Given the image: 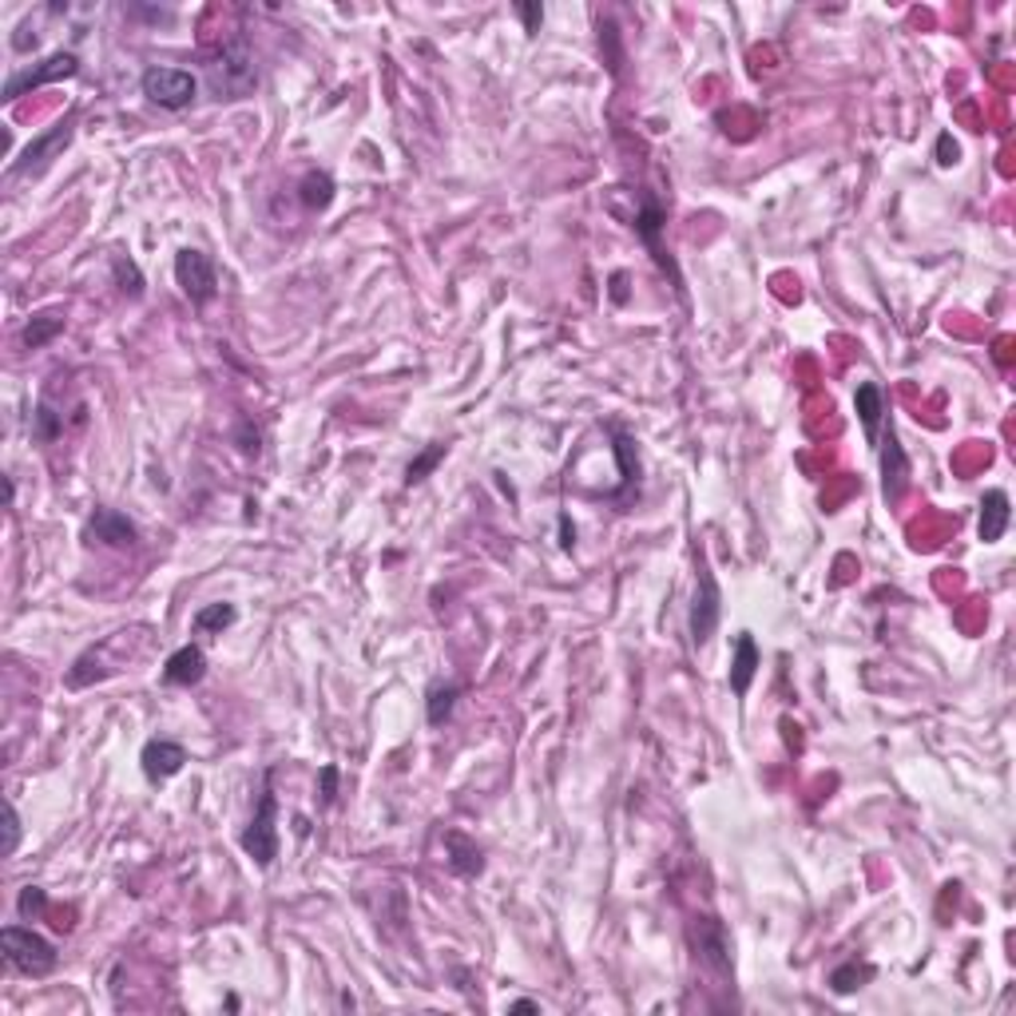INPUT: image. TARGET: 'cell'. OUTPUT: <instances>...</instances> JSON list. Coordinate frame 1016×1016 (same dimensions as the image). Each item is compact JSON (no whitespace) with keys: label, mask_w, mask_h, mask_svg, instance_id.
<instances>
[{"label":"cell","mask_w":1016,"mask_h":1016,"mask_svg":"<svg viewBox=\"0 0 1016 1016\" xmlns=\"http://www.w3.org/2000/svg\"><path fill=\"white\" fill-rule=\"evenodd\" d=\"M203 72H207L210 96L219 104L250 100L259 88V64H255V52L247 48V41H227L219 52H210Z\"/></svg>","instance_id":"cell-1"},{"label":"cell","mask_w":1016,"mask_h":1016,"mask_svg":"<svg viewBox=\"0 0 1016 1016\" xmlns=\"http://www.w3.org/2000/svg\"><path fill=\"white\" fill-rule=\"evenodd\" d=\"M274 767L262 770V790H259V802H255V818L247 822V830L239 834V846L242 854L255 862L259 869H270L274 862H279V850H282V837H279V798H274Z\"/></svg>","instance_id":"cell-2"},{"label":"cell","mask_w":1016,"mask_h":1016,"mask_svg":"<svg viewBox=\"0 0 1016 1016\" xmlns=\"http://www.w3.org/2000/svg\"><path fill=\"white\" fill-rule=\"evenodd\" d=\"M76 120H80V111L68 108L64 120H56L52 128H44L41 136H32V140L21 148V155L9 163V180H41L44 171H48L52 163L68 151L72 136H76Z\"/></svg>","instance_id":"cell-3"},{"label":"cell","mask_w":1016,"mask_h":1016,"mask_svg":"<svg viewBox=\"0 0 1016 1016\" xmlns=\"http://www.w3.org/2000/svg\"><path fill=\"white\" fill-rule=\"evenodd\" d=\"M628 227L636 230V239L644 242V250L651 255V262H656V267L671 279L675 294H683V274H679V262L671 259V250L663 247V230H668V210H663V203H659L656 195H651V191H639V203H636V210H631Z\"/></svg>","instance_id":"cell-4"},{"label":"cell","mask_w":1016,"mask_h":1016,"mask_svg":"<svg viewBox=\"0 0 1016 1016\" xmlns=\"http://www.w3.org/2000/svg\"><path fill=\"white\" fill-rule=\"evenodd\" d=\"M0 949H4L9 969H17L24 976H52L56 965H61L56 945L32 926H4L0 929Z\"/></svg>","instance_id":"cell-5"},{"label":"cell","mask_w":1016,"mask_h":1016,"mask_svg":"<svg viewBox=\"0 0 1016 1016\" xmlns=\"http://www.w3.org/2000/svg\"><path fill=\"white\" fill-rule=\"evenodd\" d=\"M688 941H691V949H695L699 965L707 969V973H715L718 981L735 985V945H731V933L718 917H711V914L691 917Z\"/></svg>","instance_id":"cell-6"},{"label":"cell","mask_w":1016,"mask_h":1016,"mask_svg":"<svg viewBox=\"0 0 1016 1016\" xmlns=\"http://www.w3.org/2000/svg\"><path fill=\"white\" fill-rule=\"evenodd\" d=\"M718 619H723V588H718L707 556L695 549V599L688 612V631L695 648H707L711 636L718 631Z\"/></svg>","instance_id":"cell-7"},{"label":"cell","mask_w":1016,"mask_h":1016,"mask_svg":"<svg viewBox=\"0 0 1016 1016\" xmlns=\"http://www.w3.org/2000/svg\"><path fill=\"white\" fill-rule=\"evenodd\" d=\"M140 91L155 108L163 111H187L199 100V80L187 68H171V64H151L140 76Z\"/></svg>","instance_id":"cell-8"},{"label":"cell","mask_w":1016,"mask_h":1016,"mask_svg":"<svg viewBox=\"0 0 1016 1016\" xmlns=\"http://www.w3.org/2000/svg\"><path fill=\"white\" fill-rule=\"evenodd\" d=\"M76 72H80V56H76V52L72 48L52 52V56H44L41 64H29V68L9 72L0 100L4 104L21 100V96H29V91H36V88H48V84H56V80H72Z\"/></svg>","instance_id":"cell-9"},{"label":"cell","mask_w":1016,"mask_h":1016,"mask_svg":"<svg viewBox=\"0 0 1016 1016\" xmlns=\"http://www.w3.org/2000/svg\"><path fill=\"white\" fill-rule=\"evenodd\" d=\"M175 282H180L183 299L191 306H210L215 294H219V270H215V259L207 250L199 247H183L175 250Z\"/></svg>","instance_id":"cell-10"},{"label":"cell","mask_w":1016,"mask_h":1016,"mask_svg":"<svg viewBox=\"0 0 1016 1016\" xmlns=\"http://www.w3.org/2000/svg\"><path fill=\"white\" fill-rule=\"evenodd\" d=\"M886 433L877 437V461H882V500L886 505H897V500L909 493V477H914V461H909L906 445L897 437L894 421L886 418Z\"/></svg>","instance_id":"cell-11"},{"label":"cell","mask_w":1016,"mask_h":1016,"mask_svg":"<svg viewBox=\"0 0 1016 1016\" xmlns=\"http://www.w3.org/2000/svg\"><path fill=\"white\" fill-rule=\"evenodd\" d=\"M84 540L104 544V549H136L140 544V525L120 508H96L88 525H84Z\"/></svg>","instance_id":"cell-12"},{"label":"cell","mask_w":1016,"mask_h":1016,"mask_svg":"<svg viewBox=\"0 0 1016 1016\" xmlns=\"http://www.w3.org/2000/svg\"><path fill=\"white\" fill-rule=\"evenodd\" d=\"M187 767V747L183 743H175V738H148L140 750V770L143 778H148L151 787H163V782H171V778L180 775V770Z\"/></svg>","instance_id":"cell-13"},{"label":"cell","mask_w":1016,"mask_h":1016,"mask_svg":"<svg viewBox=\"0 0 1016 1016\" xmlns=\"http://www.w3.org/2000/svg\"><path fill=\"white\" fill-rule=\"evenodd\" d=\"M1013 525V500L1005 488H985L981 497V512H976V540L981 544H1001Z\"/></svg>","instance_id":"cell-14"},{"label":"cell","mask_w":1016,"mask_h":1016,"mask_svg":"<svg viewBox=\"0 0 1016 1016\" xmlns=\"http://www.w3.org/2000/svg\"><path fill=\"white\" fill-rule=\"evenodd\" d=\"M163 683L167 688H199L207 679V656H203L199 644H183L163 659Z\"/></svg>","instance_id":"cell-15"},{"label":"cell","mask_w":1016,"mask_h":1016,"mask_svg":"<svg viewBox=\"0 0 1016 1016\" xmlns=\"http://www.w3.org/2000/svg\"><path fill=\"white\" fill-rule=\"evenodd\" d=\"M445 866L461 882H477L485 874V850L461 830H445Z\"/></svg>","instance_id":"cell-16"},{"label":"cell","mask_w":1016,"mask_h":1016,"mask_svg":"<svg viewBox=\"0 0 1016 1016\" xmlns=\"http://www.w3.org/2000/svg\"><path fill=\"white\" fill-rule=\"evenodd\" d=\"M758 668H763V651H758V639L750 636V631H738L735 636V648H731V695L747 699L750 683H755Z\"/></svg>","instance_id":"cell-17"},{"label":"cell","mask_w":1016,"mask_h":1016,"mask_svg":"<svg viewBox=\"0 0 1016 1016\" xmlns=\"http://www.w3.org/2000/svg\"><path fill=\"white\" fill-rule=\"evenodd\" d=\"M854 413H857V425H862V433H866V441L877 448V437H882V425H886V389L877 386V381H857L854 389Z\"/></svg>","instance_id":"cell-18"},{"label":"cell","mask_w":1016,"mask_h":1016,"mask_svg":"<svg viewBox=\"0 0 1016 1016\" xmlns=\"http://www.w3.org/2000/svg\"><path fill=\"white\" fill-rule=\"evenodd\" d=\"M334 199H338V183H334L329 171L310 167L306 175L299 180V203H302V210H310V215L329 210L334 207Z\"/></svg>","instance_id":"cell-19"},{"label":"cell","mask_w":1016,"mask_h":1016,"mask_svg":"<svg viewBox=\"0 0 1016 1016\" xmlns=\"http://www.w3.org/2000/svg\"><path fill=\"white\" fill-rule=\"evenodd\" d=\"M64 326H68V314H64V306H52V310H41V314H32L29 322H24L21 329V346L24 349H44L52 346V342L61 338Z\"/></svg>","instance_id":"cell-20"},{"label":"cell","mask_w":1016,"mask_h":1016,"mask_svg":"<svg viewBox=\"0 0 1016 1016\" xmlns=\"http://www.w3.org/2000/svg\"><path fill=\"white\" fill-rule=\"evenodd\" d=\"M461 695H465L461 683H453V679H433L429 691H425V723L429 727H445L448 718H453V711H457Z\"/></svg>","instance_id":"cell-21"},{"label":"cell","mask_w":1016,"mask_h":1016,"mask_svg":"<svg viewBox=\"0 0 1016 1016\" xmlns=\"http://www.w3.org/2000/svg\"><path fill=\"white\" fill-rule=\"evenodd\" d=\"M874 976H877V969L869 965V961H862V956H846L842 965H834L826 973V985H830V993L850 996V993H857V988H866Z\"/></svg>","instance_id":"cell-22"},{"label":"cell","mask_w":1016,"mask_h":1016,"mask_svg":"<svg viewBox=\"0 0 1016 1016\" xmlns=\"http://www.w3.org/2000/svg\"><path fill=\"white\" fill-rule=\"evenodd\" d=\"M235 624H239V608L227 604V599H219V604H203V608L191 616V628L199 631V636H223V631L235 628Z\"/></svg>","instance_id":"cell-23"},{"label":"cell","mask_w":1016,"mask_h":1016,"mask_svg":"<svg viewBox=\"0 0 1016 1016\" xmlns=\"http://www.w3.org/2000/svg\"><path fill=\"white\" fill-rule=\"evenodd\" d=\"M111 282H116V290L128 302H140L148 294V279H143V270L128 255H111Z\"/></svg>","instance_id":"cell-24"},{"label":"cell","mask_w":1016,"mask_h":1016,"mask_svg":"<svg viewBox=\"0 0 1016 1016\" xmlns=\"http://www.w3.org/2000/svg\"><path fill=\"white\" fill-rule=\"evenodd\" d=\"M445 457H448V445H445V441H429V445L421 448L418 457H413V461L406 465V488L425 485V480L433 477V468H437Z\"/></svg>","instance_id":"cell-25"},{"label":"cell","mask_w":1016,"mask_h":1016,"mask_svg":"<svg viewBox=\"0 0 1016 1016\" xmlns=\"http://www.w3.org/2000/svg\"><path fill=\"white\" fill-rule=\"evenodd\" d=\"M61 433H64V413L52 409V401H41V406L32 409V441L36 445H52Z\"/></svg>","instance_id":"cell-26"},{"label":"cell","mask_w":1016,"mask_h":1016,"mask_svg":"<svg viewBox=\"0 0 1016 1016\" xmlns=\"http://www.w3.org/2000/svg\"><path fill=\"white\" fill-rule=\"evenodd\" d=\"M44 909H48V894H44L41 886H24L21 897H17V914H21V921H41Z\"/></svg>","instance_id":"cell-27"},{"label":"cell","mask_w":1016,"mask_h":1016,"mask_svg":"<svg viewBox=\"0 0 1016 1016\" xmlns=\"http://www.w3.org/2000/svg\"><path fill=\"white\" fill-rule=\"evenodd\" d=\"M21 837H24V822H21V810H17V802H4V857H17V850H21Z\"/></svg>","instance_id":"cell-28"},{"label":"cell","mask_w":1016,"mask_h":1016,"mask_svg":"<svg viewBox=\"0 0 1016 1016\" xmlns=\"http://www.w3.org/2000/svg\"><path fill=\"white\" fill-rule=\"evenodd\" d=\"M235 445H239L242 457H259V453H262V433H259V425H255L250 418L235 421Z\"/></svg>","instance_id":"cell-29"},{"label":"cell","mask_w":1016,"mask_h":1016,"mask_svg":"<svg viewBox=\"0 0 1016 1016\" xmlns=\"http://www.w3.org/2000/svg\"><path fill=\"white\" fill-rule=\"evenodd\" d=\"M599 48H604V61H608L612 76L619 72V64H624V52H619V29L616 21H599Z\"/></svg>","instance_id":"cell-30"},{"label":"cell","mask_w":1016,"mask_h":1016,"mask_svg":"<svg viewBox=\"0 0 1016 1016\" xmlns=\"http://www.w3.org/2000/svg\"><path fill=\"white\" fill-rule=\"evenodd\" d=\"M338 782H342V770L334 767V763L318 767V810H329L338 802Z\"/></svg>","instance_id":"cell-31"},{"label":"cell","mask_w":1016,"mask_h":1016,"mask_svg":"<svg viewBox=\"0 0 1016 1016\" xmlns=\"http://www.w3.org/2000/svg\"><path fill=\"white\" fill-rule=\"evenodd\" d=\"M937 163H941V167H956V163H961V143L953 140V131H941V136H937Z\"/></svg>","instance_id":"cell-32"},{"label":"cell","mask_w":1016,"mask_h":1016,"mask_svg":"<svg viewBox=\"0 0 1016 1016\" xmlns=\"http://www.w3.org/2000/svg\"><path fill=\"white\" fill-rule=\"evenodd\" d=\"M517 17H520V24H525V32H529V36H537L540 24H544V4H537V0H529V4H517Z\"/></svg>","instance_id":"cell-33"},{"label":"cell","mask_w":1016,"mask_h":1016,"mask_svg":"<svg viewBox=\"0 0 1016 1016\" xmlns=\"http://www.w3.org/2000/svg\"><path fill=\"white\" fill-rule=\"evenodd\" d=\"M608 294H612V302H616V306H628V299H631V294H628V270H616V274H612V290H608Z\"/></svg>","instance_id":"cell-34"},{"label":"cell","mask_w":1016,"mask_h":1016,"mask_svg":"<svg viewBox=\"0 0 1016 1016\" xmlns=\"http://www.w3.org/2000/svg\"><path fill=\"white\" fill-rule=\"evenodd\" d=\"M560 549H564V552L576 549V525H572L569 512H560Z\"/></svg>","instance_id":"cell-35"},{"label":"cell","mask_w":1016,"mask_h":1016,"mask_svg":"<svg viewBox=\"0 0 1016 1016\" xmlns=\"http://www.w3.org/2000/svg\"><path fill=\"white\" fill-rule=\"evenodd\" d=\"M508 1013H540V1005H537V1001H512V1005H508Z\"/></svg>","instance_id":"cell-36"}]
</instances>
